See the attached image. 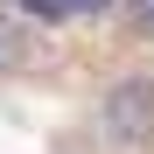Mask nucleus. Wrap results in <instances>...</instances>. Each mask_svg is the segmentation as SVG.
<instances>
[{"label": "nucleus", "instance_id": "nucleus-2", "mask_svg": "<svg viewBox=\"0 0 154 154\" xmlns=\"http://www.w3.org/2000/svg\"><path fill=\"white\" fill-rule=\"evenodd\" d=\"M119 0H21V14H35V21H98Z\"/></svg>", "mask_w": 154, "mask_h": 154}, {"label": "nucleus", "instance_id": "nucleus-3", "mask_svg": "<svg viewBox=\"0 0 154 154\" xmlns=\"http://www.w3.org/2000/svg\"><path fill=\"white\" fill-rule=\"evenodd\" d=\"M21 63H28V28H21V21L0 7V77H14Z\"/></svg>", "mask_w": 154, "mask_h": 154}, {"label": "nucleus", "instance_id": "nucleus-1", "mask_svg": "<svg viewBox=\"0 0 154 154\" xmlns=\"http://www.w3.org/2000/svg\"><path fill=\"white\" fill-rule=\"evenodd\" d=\"M91 126H98V140L119 147V154L154 147V70H119L112 84L98 91Z\"/></svg>", "mask_w": 154, "mask_h": 154}, {"label": "nucleus", "instance_id": "nucleus-4", "mask_svg": "<svg viewBox=\"0 0 154 154\" xmlns=\"http://www.w3.org/2000/svg\"><path fill=\"white\" fill-rule=\"evenodd\" d=\"M112 14H126V35H140V42H154V0H119Z\"/></svg>", "mask_w": 154, "mask_h": 154}]
</instances>
